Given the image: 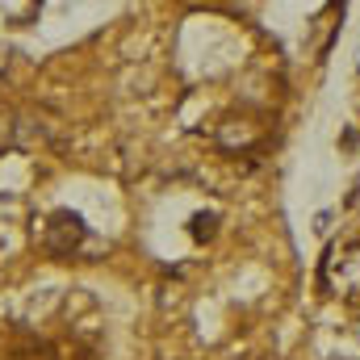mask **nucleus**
<instances>
[{"label":"nucleus","mask_w":360,"mask_h":360,"mask_svg":"<svg viewBox=\"0 0 360 360\" xmlns=\"http://www.w3.org/2000/svg\"><path fill=\"white\" fill-rule=\"evenodd\" d=\"M8 360H55V352H51L46 344H34V348H25V352H13Z\"/></svg>","instance_id":"3"},{"label":"nucleus","mask_w":360,"mask_h":360,"mask_svg":"<svg viewBox=\"0 0 360 360\" xmlns=\"http://www.w3.org/2000/svg\"><path fill=\"white\" fill-rule=\"evenodd\" d=\"M210 226H214V214H210V218H201V214L193 218V235H197V239H201V235H210Z\"/></svg>","instance_id":"5"},{"label":"nucleus","mask_w":360,"mask_h":360,"mask_svg":"<svg viewBox=\"0 0 360 360\" xmlns=\"http://www.w3.org/2000/svg\"><path fill=\"white\" fill-rule=\"evenodd\" d=\"M13 117H17V113L0 105V147H8V143H13Z\"/></svg>","instance_id":"4"},{"label":"nucleus","mask_w":360,"mask_h":360,"mask_svg":"<svg viewBox=\"0 0 360 360\" xmlns=\"http://www.w3.org/2000/svg\"><path fill=\"white\" fill-rule=\"evenodd\" d=\"M59 143V126L38 113V109H21L13 117V143L8 147H21V151H38V147H55Z\"/></svg>","instance_id":"2"},{"label":"nucleus","mask_w":360,"mask_h":360,"mask_svg":"<svg viewBox=\"0 0 360 360\" xmlns=\"http://www.w3.org/2000/svg\"><path fill=\"white\" fill-rule=\"evenodd\" d=\"M84 243H89V226H84L80 214H72V210H55V214L46 218V226H42V248H46V256H55V260H72V256H80Z\"/></svg>","instance_id":"1"},{"label":"nucleus","mask_w":360,"mask_h":360,"mask_svg":"<svg viewBox=\"0 0 360 360\" xmlns=\"http://www.w3.org/2000/svg\"><path fill=\"white\" fill-rule=\"evenodd\" d=\"M4 76H8V51H0V84H4Z\"/></svg>","instance_id":"6"}]
</instances>
